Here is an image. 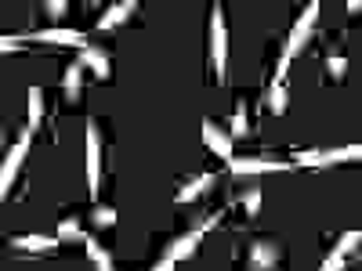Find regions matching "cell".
Returning a JSON list of instances; mask_svg holds the SVG:
<instances>
[{"mask_svg":"<svg viewBox=\"0 0 362 271\" xmlns=\"http://www.w3.org/2000/svg\"><path fill=\"white\" fill-rule=\"evenodd\" d=\"M319 22V0H312L308 8H304V15L297 19V25H294V33H290V40H286V47H283V58H279V69H275V80L283 83V76H286V69H290V62L301 54V47L308 44V36H312V25Z\"/></svg>","mask_w":362,"mask_h":271,"instance_id":"cell-1","label":"cell"},{"mask_svg":"<svg viewBox=\"0 0 362 271\" xmlns=\"http://www.w3.org/2000/svg\"><path fill=\"white\" fill-rule=\"evenodd\" d=\"M211 65H214V76L225 80V65H228V30H225V11H221V4L211 8Z\"/></svg>","mask_w":362,"mask_h":271,"instance_id":"cell-2","label":"cell"},{"mask_svg":"<svg viewBox=\"0 0 362 271\" xmlns=\"http://www.w3.org/2000/svg\"><path fill=\"white\" fill-rule=\"evenodd\" d=\"M30 141H33V131H25L19 141H15V149H11L4 155V166H0V195H11V184H15V174H19V166L25 160V152H30Z\"/></svg>","mask_w":362,"mask_h":271,"instance_id":"cell-3","label":"cell"},{"mask_svg":"<svg viewBox=\"0 0 362 271\" xmlns=\"http://www.w3.org/2000/svg\"><path fill=\"white\" fill-rule=\"evenodd\" d=\"M87 188H91V195L102 192V141H98V123H87Z\"/></svg>","mask_w":362,"mask_h":271,"instance_id":"cell-4","label":"cell"},{"mask_svg":"<svg viewBox=\"0 0 362 271\" xmlns=\"http://www.w3.org/2000/svg\"><path fill=\"white\" fill-rule=\"evenodd\" d=\"M348 160H362V145L330 149V152H304L297 163H304V166H330V163H348Z\"/></svg>","mask_w":362,"mask_h":271,"instance_id":"cell-5","label":"cell"},{"mask_svg":"<svg viewBox=\"0 0 362 271\" xmlns=\"http://www.w3.org/2000/svg\"><path fill=\"white\" fill-rule=\"evenodd\" d=\"M203 141H206V149H211L214 155H221V160H235L232 155V138L221 131V127L214 123V120H203Z\"/></svg>","mask_w":362,"mask_h":271,"instance_id":"cell-6","label":"cell"},{"mask_svg":"<svg viewBox=\"0 0 362 271\" xmlns=\"http://www.w3.org/2000/svg\"><path fill=\"white\" fill-rule=\"evenodd\" d=\"M275 264H279V246L268 239H257L250 246V271H272Z\"/></svg>","mask_w":362,"mask_h":271,"instance_id":"cell-7","label":"cell"},{"mask_svg":"<svg viewBox=\"0 0 362 271\" xmlns=\"http://www.w3.org/2000/svg\"><path fill=\"white\" fill-rule=\"evenodd\" d=\"M232 174H279V170H290V163H275V160H232Z\"/></svg>","mask_w":362,"mask_h":271,"instance_id":"cell-8","label":"cell"},{"mask_svg":"<svg viewBox=\"0 0 362 271\" xmlns=\"http://www.w3.org/2000/svg\"><path fill=\"white\" fill-rule=\"evenodd\" d=\"M206 235V228L200 224L196 232H189V235H181V239H174L171 246H167V253L163 257H171V261H189L192 253H196V246H200V239Z\"/></svg>","mask_w":362,"mask_h":271,"instance_id":"cell-9","label":"cell"},{"mask_svg":"<svg viewBox=\"0 0 362 271\" xmlns=\"http://www.w3.org/2000/svg\"><path fill=\"white\" fill-rule=\"evenodd\" d=\"M80 65L91 69V73L98 76V80H109V54H105V51H98V47L87 44V47L80 51Z\"/></svg>","mask_w":362,"mask_h":271,"instance_id":"cell-10","label":"cell"},{"mask_svg":"<svg viewBox=\"0 0 362 271\" xmlns=\"http://www.w3.org/2000/svg\"><path fill=\"white\" fill-rule=\"evenodd\" d=\"M36 40H44V44H62V47H87V36L76 33V30H44Z\"/></svg>","mask_w":362,"mask_h":271,"instance_id":"cell-11","label":"cell"},{"mask_svg":"<svg viewBox=\"0 0 362 271\" xmlns=\"http://www.w3.org/2000/svg\"><path fill=\"white\" fill-rule=\"evenodd\" d=\"M62 239H51V235H19V239H11V246L15 250H25V253H47L54 250Z\"/></svg>","mask_w":362,"mask_h":271,"instance_id":"cell-12","label":"cell"},{"mask_svg":"<svg viewBox=\"0 0 362 271\" xmlns=\"http://www.w3.org/2000/svg\"><path fill=\"white\" fill-rule=\"evenodd\" d=\"M131 11H134V0H120V4H113L98 19V30H116V25H123V22L131 19Z\"/></svg>","mask_w":362,"mask_h":271,"instance_id":"cell-13","label":"cell"},{"mask_svg":"<svg viewBox=\"0 0 362 271\" xmlns=\"http://www.w3.org/2000/svg\"><path fill=\"white\" fill-rule=\"evenodd\" d=\"M211 184H214V177L211 174H200V177H192L189 184H185V188H178V203H192V199H200L206 188H211Z\"/></svg>","mask_w":362,"mask_h":271,"instance_id":"cell-14","label":"cell"},{"mask_svg":"<svg viewBox=\"0 0 362 271\" xmlns=\"http://www.w3.org/2000/svg\"><path fill=\"white\" fill-rule=\"evenodd\" d=\"M40 123H44V94H40V87H30V127L25 131H40Z\"/></svg>","mask_w":362,"mask_h":271,"instance_id":"cell-15","label":"cell"},{"mask_svg":"<svg viewBox=\"0 0 362 271\" xmlns=\"http://www.w3.org/2000/svg\"><path fill=\"white\" fill-rule=\"evenodd\" d=\"M80 76H83L80 62H73L65 69V98H69V102H76V98H80Z\"/></svg>","mask_w":362,"mask_h":271,"instance_id":"cell-16","label":"cell"},{"mask_svg":"<svg viewBox=\"0 0 362 271\" xmlns=\"http://www.w3.org/2000/svg\"><path fill=\"white\" fill-rule=\"evenodd\" d=\"M268 109L275 112V116H283V112H286V83H279V80L272 83V91H268Z\"/></svg>","mask_w":362,"mask_h":271,"instance_id":"cell-17","label":"cell"},{"mask_svg":"<svg viewBox=\"0 0 362 271\" xmlns=\"http://www.w3.org/2000/svg\"><path fill=\"white\" fill-rule=\"evenodd\" d=\"M58 239H62V242H73V239H76V242H83L87 235L80 232V221H76V217H65V221L58 224Z\"/></svg>","mask_w":362,"mask_h":271,"instance_id":"cell-18","label":"cell"},{"mask_svg":"<svg viewBox=\"0 0 362 271\" xmlns=\"http://www.w3.org/2000/svg\"><path fill=\"white\" fill-rule=\"evenodd\" d=\"M337 253H355V250H362V232H344L341 239H337V246H333Z\"/></svg>","mask_w":362,"mask_h":271,"instance_id":"cell-19","label":"cell"},{"mask_svg":"<svg viewBox=\"0 0 362 271\" xmlns=\"http://www.w3.org/2000/svg\"><path fill=\"white\" fill-rule=\"evenodd\" d=\"M344 73H348V58H344V54H330V62H326V76H330L333 83H341Z\"/></svg>","mask_w":362,"mask_h":271,"instance_id":"cell-20","label":"cell"},{"mask_svg":"<svg viewBox=\"0 0 362 271\" xmlns=\"http://www.w3.org/2000/svg\"><path fill=\"white\" fill-rule=\"evenodd\" d=\"M246 131H250V127H246V109H243V102H239V105H235V116H232L228 138H232V141H235V138H246Z\"/></svg>","mask_w":362,"mask_h":271,"instance_id":"cell-21","label":"cell"},{"mask_svg":"<svg viewBox=\"0 0 362 271\" xmlns=\"http://www.w3.org/2000/svg\"><path fill=\"white\" fill-rule=\"evenodd\" d=\"M91 221L98 224V228H113V224H116V210H113V206H94Z\"/></svg>","mask_w":362,"mask_h":271,"instance_id":"cell-22","label":"cell"},{"mask_svg":"<svg viewBox=\"0 0 362 271\" xmlns=\"http://www.w3.org/2000/svg\"><path fill=\"white\" fill-rule=\"evenodd\" d=\"M243 210H246V217H254V213H261V188H250V192H243Z\"/></svg>","mask_w":362,"mask_h":271,"instance_id":"cell-23","label":"cell"},{"mask_svg":"<svg viewBox=\"0 0 362 271\" xmlns=\"http://www.w3.org/2000/svg\"><path fill=\"white\" fill-rule=\"evenodd\" d=\"M344 261H348V257L333 250V253L326 257V261H323V271H344Z\"/></svg>","mask_w":362,"mask_h":271,"instance_id":"cell-24","label":"cell"},{"mask_svg":"<svg viewBox=\"0 0 362 271\" xmlns=\"http://www.w3.org/2000/svg\"><path fill=\"white\" fill-rule=\"evenodd\" d=\"M65 8H69L65 0H51V4H44V11H47L51 19H62V15H65Z\"/></svg>","mask_w":362,"mask_h":271,"instance_id":"cell-25","label":"cell"},{"mask_svg":"<svg viewBox=\"0 0 362 271\" xmlns=\"http://www.w3.org/2000/svg\"><path fill=\"white\" fill-rule=\"evenodd\" d=\"M0 51H4V54L8 51H19V40L15 36H4V40H0Z\"/></svg>","mask_w":362,"mask_h":271,"instance_id":"cell-26","label":"cell"},{"mask_svg":"<svg viewBox=\"0 0 362 271\" xmlns=\"http://www.w3.org/2000/svg\"><path fill=\"white\" fill-rule=\"evenodd\" d=\"M174 264H178V261H171V257H163V261H160L156 268H152V271H174Z\"/></svg>","mask_w":362,"mask_h":271,"instance_id":"cell-27","label":"cell"},{"mask_svg":"<svg viewBox=\"0 0 362 271\" xmlns=\"http://www.w3.org/2000/svg\"><path fill=\"white\" fill-rule=\"evenodd\" d=\"M94 268H98V271H113V261H109V253H105V257H102V261L94 264Z\"/></svg>","mask_w":362,"mask_h":271,"instance_id":"cell-28","label":"cell"},{"mask_svg":"<svg viewBox=\"0 0 362 271\" xmlns=\"http://www.w3.org/2000/svg\"><path fill=\"white\" fill-rule=\"evenodd\" d=\"M348 11H352V15H362V4L359 0H348Z\"/></svg>","mask_w":362,"mask_h":271,"instance_id":"cell-29","label":"cell"}]
</instances>
